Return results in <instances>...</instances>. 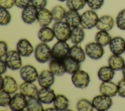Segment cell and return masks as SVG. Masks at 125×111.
Returning <instances> with one entry per match:
<instances>
[{
	"label": "cell",
	"instance_id": "cell-42",
	"mask_svg": "<svg viewBox=\"0 0 125 111\" xmlns=\"http://www.w3.org/2000/svg\"><path fill=\"white\" fill-rule=\"evenodd\" d=\"M8 49V45L5 41H0V57L2 58L3 57H5L7 53Z\"/></svg>",
	"mask_w": 125,
	"mask_h": 111
},
{
	"label": "cell",
	"instance_id": "cell-7",
	"mask_svg": "<svg viewBox=\"0 0 125 111\" xmlns=\"http://www.w3.org/2000/svg\"><path fill=\"white\" fill-rule=\"evenodd\" d=\"M20 73L23 81L29 82H34L38 80L39 76L37 68L31 65H26L21 67Z\"/></svg>",
	"mask_w": 125,
	"mask_h": 111
},
{
	"label": "cell",
	"instance_id": "cell-32",
	"mask_svg": "<svg viewBox=\"0 0 125 111\" xmlns=\"http://www.w3.org/2000/svg\"><path fill=\"white\" fill-rule=\"evenodd\" d=\"M51 11L53 19L56 22L62 21L65 18L67 12L65 9L61 5L55 6Z\"/></svg>",
	"mask_w": 125,
	"mask_h": 111
},
{
	"label": "cell",
	"instance_id": "cell-33",
	"mask_svg": "<svg viewBox=\"0 0 125 111\" xmlns=\"http://www.w3.org/2000/svg\"><path fill=\"white\" fill-rule=\"evenodd\" d=\"M86 4V0H67L66 6L70 10L79 11Z\"/></svg>",
	"mask_w": 125,
	"mask_h": 111
},
{
	"label": "cell",
	"instance_id": "cell-1",
	"mask_svg": "<svg viewBox=\"0 0 125 111\" xmlns=\"http://www.w3.org/2000/svg\"><path fill=\"white\" fill-rule=\"evenodd\" d=\"M55 37L58 41H66L70 39L71 27L64 21H57L53 25Z\"/></svg>",
	"mask_w": 125,
	"mask_h": 111
},
{
	"label": "cell",
	"instance_id": "cell-30",
	"mask_svg": "<svg viewBox=\"0 0 125 111\" xmlns=\"http://www.w3.org/2000/svg\"><path fill=\"white\" fill-rule=\"evenodd\" d=\"M111 39V37L108 31L103 30H99L96 34L95 37L96 42L103 46L109 44Z\"/></svg>",
	"mask_w": 125,
	"mask_h": 111
},
{
	"label": "cell",
	"instance_id": "cell-47",
	"mask_svg": "<svg viewBox=\"0 0 125 111\" xmlns=\"http://www.w3.org/2000/svg\"><path fill=\"white\" fill-rule=\"evenodd\" d=\"M122 72H123V75L124 78H125V64L124 65L123 68L122 69Z\"/></svg>",
	"mask_w": 125,
	"mask_h": 111
},
{
	"label": "cell",
	"instance_id": "cell-16",
	"mask_svg": "<svg viewBox=\"0 0 125 111\" xmlns=\"http://www.w3.org/2000/svg\"><path fill=\"white\" fill-rule=\"evenodd\" d=\"M49 69L55 75L61 76L66 72V68L62 59L52 57L49 60Z\"/></svg>",
	"mask_w": 125,
	"mask_h": 111
},
{
	"label": "cell",
	"instance_id": "cell-26",
	"mask_svg": "<svg viewBox=\"0 0 125 111\" xmlns=\"http://www.w3.org/2000/svg\"><path fill=\"white\" fill-rule=\"evenodd\" d=\"M68 55L80 63L85 59V52L78 44H74L70 48Z\"/></svg>",
	"mask_w": 125,
	"mask_h": 111
},
{
	"label": "cell",
	"instance_id": "cell-31",
	"mask_svg": "<svg viewBox=\"0 0 125 111\" xmlns=\"http://www.w3.org/2000/svg\"><path fill=\"white\" fill-rule=\"evenodd\" d=\"M26 108L28 111H42L44 110L42 103L37 97L29 98L27 99Z\"/></svg>",
	"mask_w": 125,
	"mask_h": 111
},
{
	"label": "cell",
	"instance_id": "cell-5",
	"mask_svg": "<svg viewBox=\"0 0 125 111\" xmlns=\"http://www.w3.org/2000/svg\"><path fill=\"white\" fill-rule=\"evenodd\" d=\"M71 80L76 87L80 89H85L88 86L90 78L87 72L80 69L72 74Z\"/></svg>",
	"mask_w": 125,
	"mask_h": 111
},
{
	"label": "cell",
	"instance_id": "cell-34",
	"mask_svg": "<svg viewBox=\"0 0 125 111\" xmlns=\"http://www.w3.org/2000/svg\"><path fill=\"white\" fill-rule=\"evenodd\" d=\"M76 107L79 111H92L94 109L92 102L85 98L80 99L78 102Z\"/></svg>",
	"mask_w": 125,
	"mask_h": 111
},
{
	"label": "cell",
	"instance_id": "cell-39",
	"mask_svg": "<svg viewBox=\"0 0 125 111\" xmlns=\"http://www.w3.org/2000/svg\"><path fill=\"white\" fill-rule=\"evenodd\" d=\"M117 86L118 95L122 97H125V78L120 80Z\"/></svg>",
	"mask_w": 125,
	"mask_h": 111
},
{
	"label": "cell",
	"instance_id": "cell-21",
	"mask_svg": "<svg viewBox=\"0 0 125 111\" xmlns=\"http://www.w3.org/2000/svg\"><path fill=\"white\" fill-rule=\"evenodd\" d=\"M64 19L71 28L79 26L81 24V15L78 11L69 9L67 11Z\"/></svg>",
	"mask_w": 125,
	"mask_h": 111
},
{
	"label": "cell",
	"instance_id": "cell-24",
	"mask_svg": "<svg viewBox=\"0 0 125 111\" xmlns=\"http://www.w3.org/2000/svg\"><path fill=\"white\" fill-rule=\"evenodd\" d=\"M2 89L10 94H14L18 89L17 81L13 76L6 75L4 77V84Z\"/></svg>",
	"mask_w": 125,
	"mask_h": 111
},
{
	"label": "cell",
	"instance_id": "cell-37",
	"mask_svg": "<svg viewBox=\"0 0 125 111\" xmlns=\"http://www.w3.org/2000/svg\"><path fill=\"white\" fill-rule=\"evenodd\" d=\"M117 27L122 30H125V8L120 11L116 18Z\"/></svg>",
	"mask_w": 125,
	"mask_h": 111
},
{
	"label": "cell",
	"instance_id": "cell-41",
	"mask_svg": "<svg viewBox=\"0 0 125 111\" xmlns=\"http://www.w3.org/2000/svg\"><path fill=\"white\" fill-rule=\"evenodd\" d=\"M15 5V0H0V6L6 9H11Z\"/></svg>",
	"mask_w": 125,
	"mask_h": 111
},
{
	"label": "cell",
	"instance_id": "cell-25",
	"mask_svg": "<svg viewBox=\"0 0 125 111\" xmlns=\"http://www.w3.org/2000/svg\"><path fill=\"white\" fill-rule=\"evenodd\" d=\"M98 76L102 82L111 81L115 75V70L109 66L101 67L98 71Z\"/></svg>",
	"mask_w": 125,
	"mask_h": 111
},
{
	"label": "cell",
	"instance_id": "cell-15",
	"mask_svg": "<svg viewBox=\"0 0 125 111\" xmlns=\"http://www.w3.org/2000/svg\"><path fill=\"white\" fill-rule=\"evenodd\" d=\"M55 75L50 69H44L39 74L38 81L42 88H50L55 82Z\"/></svg>",
	"mask_w": 125,
	"mask_h": 111
},
{
	"label": "cell",
	"instance_id": "cell-38",
	"mask_svg": "<svg viewBox=\"0 0 125 111\" xmlns=\"http://www.w3.org/2000/svg\"><path fill=\"white\" fill-rule=\"evenodd\" d=\"M104 0H86V4L92 10L100 9L104 4Z\"/></svg>",
	"mask_w": 125,
	"mask_h": 111
},
{
	"label": "cell",
	"instance_id": "cell-40",
	"mask_svg": "<svg viewBox=\"0 0 125 111\" xmlns=\"http://www.w3.org/2000/svg\"><path fill=\"white\" fill-rule=\"evenodd\" d=\"M47 4V0H31V4L38 10L45 8Z\"/></svg>",
	"mask_w": 125,
	"mask_h": 111
},
{
	"label": "cell",
	"instance_id": "cell-36",
	"mask_svg": "<svg viewBox=\"0 0 125 111\" xmlns=\"http://www.w3.org/2000/svg\"><path fill=\"white\" fill-rule=\"evenodd\" d=\"M11 94L1 89L0 91V105L2 107H7L9 105L12 97Z\"/></svg>",
	"mask_w": 125,
	"mask_h": 111
},
{
	"label": "cell",
	"instance_id": "cell-22",
	"mask_svg": "<svg viewBox=\"0 0 125 111\" xmlns=\"http://www.w3.org/2000/svg\"><path fill=\"white\" fill-rule=\"evenodd\" d=\"M62 60L65 67L66 73L72 75L80 69V63L72 58L69 55L64 57Z\"/></svg>",
	"mask_w": 125,
	"mask_h": 111
},
{
	"label": "cell",
	"instance_id": "cell-18",
	"mask_svg": "<svg viewBox=\"0 0 125 111\" xmlns=\"http://www.w3.org/2000/svg\"><path fill=\"white\" fill-rule=\"evenodd\" d=\"M37 86L33 82L24 81L20 86V91L26 97H36L38 92Z\"/></svg>",
	"mask_w": 125,
	"mask_h": 111
},
{
	"label": "cell",
	"instance_id": "cell-29",
	"mask_svg": "<svg viewBox=\"0 0 125 111\" xmlns=\"http://www.w3.org/2000/svg\"><path fill=\"white\" fill-rule=\"evenodd\" d=\"M53 103L54 107L57 111L66 110L69 105L68 99L63 94L57 95Z\"/></svg>",
	"mask_w": 125,
	"mask_h": 111
},
{
	"label": "cell",
	"instance_id": "cell-14",
	"mask_svg": "<svg viewBox=\"0 0 125 111\" xmlns=\"http://www.w3.org/2000/svg\"><path fill=\"white\" fill-rule=\"evenodd\" d=\"M109 45L113 54L121 55L125 52V40L121 36L114 37L111 39Z\"/></svg>",
	"mask_w": 125,
	"mask_h": 111
},
{
	"label": "cell",
	"instance_id": "cell-9",
	"mask_svg": "<svg viewBox=\"0 0 125 111\" xmlns=\"http://www.w3.org/2000/svg\"><path fill=\"white\" fill-rule=\"evenodd\" d=\"M85 52L90 58L98 60L103 57L104 51L103 46L97 42H91L86 45Z\"/></svg>",
	"mask_w": 125,
	"mask_h": 111
},
{
	"label": "cell",
	"instance_id": "cell-28",
	"mask_svg": "<svg viewBox=\"0 0 125 111\" xmlns=\"http://www.w3.org/2000/svg\"><path fill=\"white\" fill-rule=\"evenodd\" d=\"M85 36L83 28L80 26L72 28L70 39L72 43L74 44H78L82 43Z\"/></svg>",
	"mask_w": 125,
	"mask_h": 111
},
{
	"label": "cell",
	"instance_id": "cell-19",
	"mask_svg": "<svg viewBox=\"0 0 125 111\" xmlns=\"http://www.w3.org/2000/svg\"><path fill=\"white\" fill-rule=\"evenodd\" d=\"M114 25V20L110 15H105L99 18L96 28L99 30L108 31L112 29Z\"/></svg>",
	"mask_w": 125,
	"mask_h": 111
},
{
	"label": "cell",
	"instance_id": "cell-23",
	"mask_svg": "<svg viewBox=\"0 0 125 111\" xmlns=\"http://www.w3.org/2000/svg\"><path fill=\"white\" fill-rule=\"evenodd\" d=\"M38 36L41 41L45 43L52 41L55 37L53 28L48 26H42L38 31Z\"/></svg>",
	"mask_w": 125,
	"mask_h": 111
},
{
	"label": "cell",
	"instance_id": "cell-46",
	"mask_svg": "<svg viewBox=\"0 0 125 111\" xmlns=\"http://www.w3.org/2000/svg\"><path fill=\"white\" fill-rule=\"evenodd\" d=\"M45 111H57L56 110V109L54 107V108H46Z\"/></svg>",
	"mask_w": 125,
	"mask_h": 111
},
{
	"label": "cell",
	"instance_id": "cell-20",
	"mask_svg": "<svg viewBox=\"0 0 125 111\" xmlns=\"http://www.w3.org/2000/svg\"><path fill=\"white\" fill-rule=\"evenodd\" d=\"M53 20L51 11L49 9L43 8L38 10L37 20L40 26H48Z\"/></svg>",
	"mask_w": 125,
	"mask_h": 111
},
{
	"label": "cell",
	"instance_id": "cell-45",
	"mask_svg": "<svg viewBox=\"0 0 125 111\" xmlns=\"http://www.w3.org/2000/svg\"><path fill=\"white\" fill-rule=\"evenodd\" d=\"M4 84V77H2V75H0V89H1L3 88Z\"/></svg>",
	"mask_w": 125,
	"mask_h": 111
},
{
	"label": "cell",
	"instance_id": "cell-6",
	"mask_svg": "<svg viewBox=\"0 0 125 111\" xmlns=\"http://www.w3.org/2000/svg\"><path fill=\"white\" fill-rule=\"evenodd\" d=\"M93 106L96 110L104 111L108 110L112 105V100L111 97L99 94L95 96L92 99Z\"/></svg>",
	"mask_w": 125,
	"mask_h": 111
},
{
	"label": "cell",
	"instance_id": "cell-27",
	"mask_svg": "<svg viewBox=\"0 0 125 111\" xmlns=\"http://www.w3.org/2000/svg\"><path fill=\"white\" fill-rule=\"evenodd\" d=\"M108 66L110 67L114 70H122L125 62L124 59L120 55L117 54H112L108 60Z\"/></svg>",
	"mask_w": 125,
	"mask_h": 111
},
{
	"label": "cell",
	"instance_id": "cell-4",
	"mask_svg": "<svg viewBox=\"0 0 125 111\" xmlns=\"http://www.w3.org/2000/svg\"><path fill=\"white\" fill-rule=\"evenodd\" d=\"M21 55L17 50L9 51L5 56L4 61L9 68L12 70L20 69L22 67Z\"/></svg>",
	"mask_w": 125,
	"mask_h": 111
},
{
	"label": "cell",
	"instance_id": "cell-13",
	"mask_svg": "<svg viewBox=\"0 0 125 111\" xmlns=\"http://www.w3.org/2000/svg\"><path fill=\"white\" fill-rule=\"evenodd\" d=\"M34 50L33 45L27 39H21L17 43L16 50L21 56H30L33 53Z\"/></svg>",
	"mask_w": 125,
	"mask_h": 111
},
{
	"label": "cell",
	"instance_id": "cell-2",
	"mask_svg": "<svg viewBox=\"0 0 125 111\" xmlns=\"http://www.w3.org/2000/svg\"><path fill=\"white\" fill-rule=\"evenodd\" d=\"M35 57L41 63H45L52 58L51 48L45 43H39L35 49Z\"/></svg>",
	"mask_w": 125,
	"mask_h": 111
},
{
	"label": "cell",
	"instance_id": "cell-49",
	"mask_svg": "<svg viewBox=\"0 0 125 111\" xmlns=\"http://www.w3.org/2000/svg\"></svg>",
	"mask_w": 125,
	"mask_h": 111
},
{
	"label": "cell",
	"instance_id": "cell-43",
	"mask_svg": "<svg viewBox=\"0 0 125 111\" xmlns=\"http://www.w3.org/2000/svg\"><path fill=\"white\" fill-rule=\"evenodd\" d=\"M31 4V0H15V5L18 8L23 9Z\"/></svg>",
	"mask_w": 125,
	"mask_h": 111
},
{
	"label": "cell",
	"instance_id": "cell-3",
	"mask_svg": "<svg viewBox=\"0 0 125 111\" xmlns=\"http://www.w3.org/2000/svg\"><path fill=\"white\" fill-rule=\"evenodd\" d=\"M99 17L94 10H88L81 15V27L83 29H90L96 26Z\"/></svg>",
	"mask_w": 125,
	"mask_h": 111
},
{
	"label": "cell",
	"instance_id": "cell-10",
	"mask_svg": "<svg viewBox=\"0 0 125 111\" xmlns=\"http://www.w3.org/2000/svg\"><path fill=\"white\" fill-rule=\"evenodd\" d=\"M27 103L26 97L21 92H17L12 97L9 107L13 111H21L26 108Z\"/></svg>",
	"mask_w": 125,
	"mask_h": 111
},
{
	"label": "cell",
	"instance_id": "cell-11",
	"mask_svg": "<svg viewBox=\"0 0 125 111\" xmlns=\"http://www.w3.org/2000/svg\"><path fill=\"white\" fill-rule=\"evenodd\" d=\"M38 9L32 4L24 8L21 12V19L27 24L33 23L37 19Z\"/></svg>",
	"mask_w": 125,
	"mask_h": 111
},
{
	"label": "cell",
	"instance_id": "cell-17",
	"mask_svg": "<svg viewBox=\"0 0 125 111\" xmlns=\"http://www.w3.org/2000/svg\"><path fill=\"white\" fill-rule=\"evenodd\" d=\"M100 91L102 94L112 97L118 93V86L111 81L103 82L100 86Z\"/></svg>",
	"mask_w": 125,
	"mask_h": 111
},
{
	"label": "cell",
	"instance_id": "cell-35",
	"mask_svg": "<svg viewBox=\"0 0 125 111\" xmlns=\"http://www.w3.org/2000/svg\"><path fill=\"white\" fill-rule=\"evenodd\" d=\"M12 17L8 9L0 7V24L1 25L8 24L11 21Z\"/></svg>",
	"mask_w": 125,
	"mask_h": 111
},
{
	"label": "cell",
	"instance_id": "cell-44",
	"mask_svg": "<svg viewBox=\"0 0 125 111\" xmlns=\"http://www.w3.org/2000/svg\"><path fill=\"white\" fill-rule=\"evenodd\" d=\"M7 66L6 63H5V61L2 60V58H0V74H3L5 73L7 69Z\"/></svg>",
	"mask_w": 125,
	"mask_h": 111
},
{
	"label": "cell",
	"instance_id": "cell-8",
	"mask_svg": "<svg viewBox=\"0 0 125 111\" xmlns=\"http://www.w3.org/2000/svg\"><path fill=\"white\" fill-rule=\"evenodd\" d=\"M70 48L66 41H58L51 48L52 57L63 59L68 55Z\"/></svg>",
	"mask_w": 125,
	"mask_h": 111
},
{
	"label": "cell",
	"instance_id": "cell-48",
	"mask_svg": "<svg viewBox=\"0 0 125 111\" xmlns=\"http://www.w3.org/2000/svg\"><path fill=\"white\" fill-rule=\"evenodd\" d=\"M58 1H61V2H63V1H67V0H57Z\"/></svg>",
	"mask_w": 125,
	"mask_h": 111
},
{
	"label": "cell",
	"instance_id": "cell-12",
	"mask_svg": "<svg viewBox=\"0 0 125 111\" xmlns=\"http://www.w3.org/2000/svg\"><path fill=\"white\" fill-rule=\"evenodd\" d=\"M56 96L54 90L50 88H42L38 90L37 97L42 103L50 104L53 102Z\"/></svg>",
	"mask_w": 125,
	"mask_h": 111
}]
</instances>
